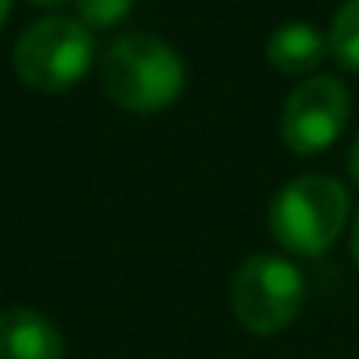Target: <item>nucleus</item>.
Returning a JSON list of instances; mask_svg holds the SVG:
<instances>
[{
	"label": "nucleus",
	"mask_w": 359,
	"mask_h": 359,
	"mask_svg": "<svg viewBox=\"0 0 359 359\" xmlns=\"http://www.w3.org/2000/svg\"><path fill=\"white\" fill-rule=\"evenodd\" d=\"M105 95L136 116L161 112L185 91V63L175 46L150 32H129L116 39L102 60Z\"/></svg>",
	"instance_id": "obj_1"
},
{
	"label": "nucleus",
	"mask_w": 359,
	"mask_h": 359,
	"mask_svg": "<svg viewBox=\"0 0 359 359\" xmlns=\"http://www.w3.org/2000/svg\"><path fill=\"white\" fill-rule=\"evenodd\" d=\"M349 220V192L339 178L300 175L269 206V231L290 255H325Z\"/></svg>",
	"instance_id": "obj_2"
},
{
	"label": "nucleus",
	"mask_w": 359,
	"mask_h": 359,
	"mask_svg": "<svg viewBox=\"0 0 359 359\" xmlns=\"http://www.w3.org/2000/svg\"><path fill=\"white\" fill-rule=\"evenodd\" d=\"M95 63V35L81 18L49 14L28 25L14 42V70L25 88L42 95L70 91Z\"/></svg>",
	"instance_id": "obj_3"
},
{
	"label": "nucleus",
	"mask_w": 359,
	"mask_h": 359,
	"mask_svg": "<svg viewBox=\"0 0 359 359\" xmlns=\"http://www.w3.org/2000/svg\"><path fill=\"white\" fill-rule=\"evenodd\" d=\"M304 276L283 255H251L241 262L231 283V307L244 332L279 335L290 328L304 307Z\"/></svg>",
	"instance_id": "obj_4"
},
{
	"label": "nucleus",
	"mask_w": 359,
	"mask_h": 359,
	"mask_svg": "<svg viewBox=\"0 0 359 359\" xmlns=\"http://www.w3.org/2000/svg\"><path fill=\"white\" fill-rule=\"evenodd\" d=\"M349 112H353V98L339 77H325V74L311 77L300 88H293L283 105V122H279L283 143L300 157L321 154L342 136Z\"/></svg>",
	"instance_id": "obj_5"
},
{
	"label": "nucleus",
	"mask_w": 359,
	"mask_h": 359,
	"mask_svg": "<svg viewBox=\"0 0 359 359\" xmlns=\"http://www.w3.org/2000/svg\"><path fill=\"white\" fill-rule=\"evenodd\" d=\"M0 359H63V335L46 314L11 307L0 314Z\"/></svg>",
	"instance_id": "obj_6"
},
{
	"label": "nucleus",
	"mask_w": 359,
	"mask_h": 359,
	"mask_svg": "<svg viewBox=\"0 0 359 359\" xmlns=\"http://www.w3.org/2000/svg\"><path fill=\"white\" fill-rule=\"evenodd\" d=\"M265 53H269V63L279 74H293V77L314 74L332 56L328 35L321 28H314L311 21H286V25H279L269 35Z\"/></svg>",
	"instance_id": "obj_7"
},
{
	"label": "nucleus",
	"mask_w": 359,
	"mask_h": 359,
	"mask_svg": "<svg viewBox=\"0 0 359 359\" xmlns=\"http://www.w3.org/2000/svg\"><path fill=\"white\" fill-rule=\"evenodd\" d=\"M328 49L342 70L359 74V0H346L335 11L332 32H328Z\"/></svg>",
	"instance_id": "obj_8"
},
{
	"label": "nucleus",
	"mask_w": 359,
	"mask_h": 359,
	"mask_svg": "<svg viewBox=\"0 0 359 359\" xmlns=\"http://www.w3.org/2000/svg\"><path fill=\"white\" fill-rule=\"evenodd\" d=\"M133 4L136 0H74V11L88 28H116L129 18Z\"/></svg>",
	"instance_id": "obj_9"
},
{
	"label": "nucleus",
	"mask_w": 359,
	"mask_h": 359,
	"mask_svg": "<svg viewBox=\"0 0 359 359\" xmlns=\"http://www.w3.org/2000/svg\"><path fill=\"white\" fill-rule=\"evenodd\" d=\"M349 175H353V182L359 185V133H356V140H353V147H349Z\"/></svg>",
	"instance_id": "obj_10"
},
{
	"label": "nucleus",
	"mask_w": 359,
	"mask_h": 359,
	"mask_svg": "<svg viewBox=\"0 0 359 359\" xmlns=\"http://www.w3.org/2000/svg\"><path fill=\"white\" fill-rule=\"evenodd\" d=\"M353 258H356V265H359V213H356V220H353Z\"/></svg>",
	"instance_id": "obj_11"
},
{
	"label": "nucleus",
	"mask_w": 359,
	"mask_h": 359,
	"mask_svg": "<svg viewBox=\"0 0 359 359\" xmlns=\"http://www.w3.org/2000/svg\"><path fill=\"white\" fill-rule=\"evenodd\" d=\"M28 4H35V7H46V11H49V7H63L67 0H28ZM70 4H74V0H70Z\"/></svg>",
	"instance_id": "obj_12"
},
{
	"label": "nucleus",
	"mask_w": 359,
	"mask_h": 359,
	"mask_svg": "<svg viewBox=\"0 0 359 359\" xmlns=\"http://www.w3.org/2000/svg\"><path fill=\"white\" fill-rule=\"evenodd\" d=\"M7 14H11V0H0V28H4V21H7Z\"/></svg>",
	"instance_id": "obj_13"
}]
</instances>
